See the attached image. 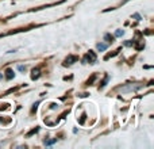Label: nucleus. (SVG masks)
Listing matches in <instances>:
<instances>
[{"mask_svg":"<svg viewBox=\"0 0 154 149\" xmlns=\"http://www.w3.org/2000/svg\"><path fill=\"white\" fill-rule=\"evenodd\" d=\"M134 18H135L137 20H141V15H138V14H135V15H134Z\"/></svg>","mask_w":154,"mask_h":149,"instance_id":"9d476101","label":"nucleus"},{"mask_svg":"<svg viewBox=\"0 0 154 149\" xmlns=\"http://www.w3.org/2000/svg\"><path fill=\"white\" fill-rule=\"evenodd\" d=\"M12 77H14V73H12V71L8 69L7 71V79H12Z\"/></svg>","mask_w":154,"mask_h":149,"instance_id":"0eeeda50","label":"nucleus"},{"mask_svg":"<svg viewBox=\"0 0 154 149\" xmlns=\"http://www.w3.org/2000/svg\"><path fill=\"white\" fill-rule=\"evenodd\" d=\"M87 57H88L89 60H91L92 63H95V61H96V56H95V53H93V52H89Z\"/></svg>","mask_w":154,"mask_h":149,"instance_id":"f257e3e1","label":"nucleus"},{"mask_svg":"<svg viewBox=\"0 0 154 149\" xmlns=\"http://www.w3.org/2000/svg\"><path fill=\"white\" fill-rule=\"evenodd\" d=\"M133 45V42H130V41H127V42H124V46H131Z\"/></svg>","mask_w":154,"mask_h":149,"instance_id":"1a4fd4ad","label":"nucleus"},{"mask_svg":"<svg viewBox=\"0 0 154 149\" xmlns=\"http://www.w3.org/2000/svg\"><path fill=\"white\" fill-rule=\"evenodd\" d=\"M123 34H124V31H123V30H118V31L115 33V36H116V37H122Z\"/></svg>","mask_w":154,"mask_h":149,"instance_id":"423d86ee","label":"nucleus"},{"mask_svg":"<svg viewBox=\"0 0 154 149\" xmlns=\"http://www.w3.org/2000/svg\"><path fill=\"white\" fill-rule=\"evenodd\" d=\"M104 38H106L107 41H108V42H112V39H114V37H112V36H110V34H106V36H104Z\"/></svg>","mask_w":154,"mask_h":149,"instance_id":"20e7f679","label":"nucleus"},{"mask_svg":"<svg viewBox=\"0 0 154 149\" xmlns=\"http://www.w3.org/2000/svg\"><path fill=\"white\" fill-rule=\"evenodd\" d=\"M32 73H34V74H32V79H34V80L39 77V74H38L39 72H38V71H35V69H34V71H32Z\"/></svg>","mask_w":154,"mask_h":149,"instance_id":"39448f33","label":"nucleus"},{"mask_svg":"<svg viewBox=\"0 0 154 149\" xmlns=\"http://www.w3.org/2000/svg\"><path fill=\"white\" fill-rule=\"evenodd\" d=\"M55 141H57L55 138H54V140H48V141H45V145H46V146H50V145H53Z\"/></svg>","mask_w":154,"mask_h":149,"instance_id":"7ed1b4c3","label":"nucleus"},{"mask_svg":"<svg viewBox=\"0 0 154 149\" xmlns=\"http://www.w3.org/2000/svg\"><path fill=\"white\" fill-rule=\"evenodd\" d=\"M18 69H19L20 72H24V71H26V67H23V65H19V67H18Z\"/></svg>","mask_w":154,"mask_h":149,"instance_id":"6e6552de","label":"nucleus"},{"mask_svg":"<svg viewBox=\"0 0 154 149\" xmlns=\"http://www.w3.org/2000/svg\"><path fill=\"white\" fill-rule=\"evenodd\" d=\"M107 47H108V46H107L106 43H97V50H100V52L106 50Z\"/></svg>","mask_w":154,"mask_h":149,"instance_id":"f03ea898","label":"nucleus"}]
</instances>
